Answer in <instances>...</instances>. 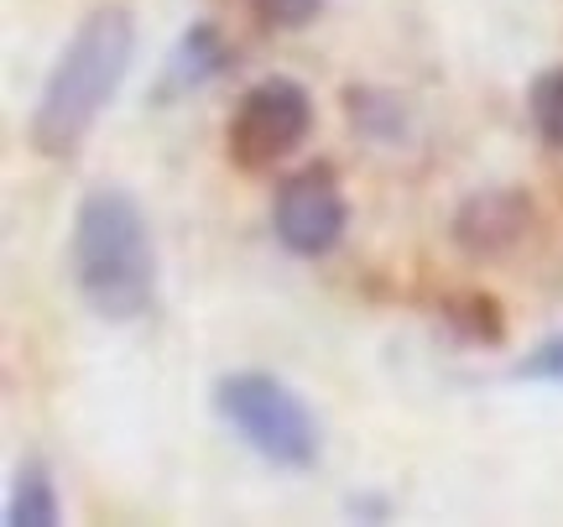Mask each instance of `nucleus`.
<instances>
[{
	"label": "nucleus",
	"instance_id": "obj_1",
	"mask_svg": "<svg viewBox=\"0 0 563 527\" xmlns=\"http://www.w3.org/2000/svg\"><path fill=\"white\" fill-rule=\"evenodd\" d=\"M68 266L79 283L84 304L110 325L141 319L157 298V251L141 204L125 188H95L84 194L74 215V245Z\"/></svg>",
	"mask_w": 563,
	"mask_h": 527
},
{
	"label": "nucleus",
	"instance_id": "obj_2",
	"mask_svg": "<svg viewBox=\"0 0 563 527\" xmlns=\"http://www.w3.org/2000/svg\"><path fill=\"white\" fill-rule=\"evenodd\" d=\"M136 53V26L131 11L100 6L95 17H84L74 42L63 47L53 74L42 84V100L32 110V146L42 157H74L79 142L95 131L100 110L115 100L125 68Z\"/></svg>",
	"mask_w": 563,
	"mask_h": 527
},
{
	"label": "nucleus",
	"instance_id": "obj_3",
	"mask_svg": "<svg viewBox=\"0 0 563 527\" xmlns=\"http://www.w3.org/2000/svg\"><path fill=\"white\" fill-rule=\"evenodd\" d=\"M214 407L220 418L245 444L256 449L262 460L287 470H308L319 460V424L302 407V397L292 386H282L266 371H235L214 386Z\"/></svg>",
	"mask_w": 563,
	"mask_h": 527
},
{
	"label": "nucleus",
	"instance_id": "obj_4",
	"mask_svg": "<svg viewBox=\"0 0 563 527\" xmlns=\"http://www.w3.org/2000/svg\"><path fill=\"white\" fill-rule=\"evenodd\" d=\"M313 131V95L298 79H262L251 84L230 116V163L245 173L277 167L287 152H298Z\"/></svg>",
	"mask_w": 563,
	"mask_h": 527
},
{
	"label": "nucleus",
	"instance_id": "obj_5",
	"mask_svg": "<svg viewBox=\"0 0 563 527\" xmlns=\"http://www.w3.org/2000/svg\"><path fill=\"white\" fill-rule=\"evenodd\" d=\"M344 194L334 167H302L298 178H287L277 188L272 204V224H277V241L292 256H329L344 235Z\"/></svg>",
	"mask_w": 563,
	"mask_h": 527
},
{
	"label": "nucleus",
	"instance_id": "obj_6",
	"mask_svg": "<svg viewBox=\"0 0 563 527\" xmlns=\"http://www.w3.org/2000/svg\"><path fill=\"white\" fill-rule=\"evenodd\" d=\"M527 224H532V199L522 188H481L454 215V245L464 256H475V262L506 256L527 235Z\"/></svg>",
	"mask_w": 563,
	"mask_h": 527
},
{
	"label": "nucleus",
	"instance_id": "obj_7",
	"mask_svg": "<svg viewBox=\"0 0 563 527\" xmlns=\"http://www.w3.org/2000/svg\"><path fill=\"white\" fill-rule=\"evenodd\" d=\"M443 319L460 329L464 340H475V345H501L506 340V314L501 304L481 293V287H464V293H449L443 298Z\"/></svg>",
	"mask_w": 563,
	"mask_h": 527
},
{
	"label": "nucleus",
	"instance_id": "obj_8",
	"mask_svg": "<svg viewBox=\"0 0 563 527\" xmlns=\"http://www.w3.org/2000/svg\"><path fill=\"white\" fill-rule=\"evenodd\" d=\"M16 527H53L58 523V496H53V481L42 465H26L16 481V496H11V512H5Z\"/></svg>",
	"mask_w": 563,
	"mask_h": 527
},
{
	"label": "nucleus",
	"instance_id": "obj_9",
	"mask_svg": "<svg viewBox=\"0 0 563 527\" xmlns=\"http://www.w3.org/2000/svg\"><path fill=\"white\" fill-rule=\"evenodd\" d=\"M220 63H224L220 32H214V26H194V32L183 37L178 58H173V79H178V84H199V79H209Z\"/></svg>",
	"mask_w": 563,
	"mask_h": 527
},
{
	"label": "nucleus",
	"instance_id": "obj_10",
	"mask_svg": "<svg viewBox=\"0 0 563 527\" xmlns=\"http://www.w3.org/2000/svg\"><path fill=\"white\" fill-rule=\"evenodd\" d=\"M527 110H532L538 136H543L548 146H559V152H563V68H553V74H543V79L532 84Z\"/></svg>",
	"mask_w": 563,
	"mask_h": 527
},
{
	"label": "nucleus",
	"instance_id": "obj_11",
	"mask_svg": "<svg viewBox=\"0 0 563 527\" xmlns=\"http://www.w3.org/2000/svg\"><path fill=\"white\" fill-rule=\"evenodd\" d=\"M323 0H251V11L266 21V26H282V32H298L319 17Z\"/></svg>",
	"mask_w": 563,
	"mask_h": 527
},
{
	"label": "nucleus",
	"instance_id": "obj_12",
	"mask_svg": "<svg viewBox=\"0 0 563 527\" xmlns=\"http://www.w3.org/2000/svg\"><path fill=\"white\" fill-rule=\"evenodd\" d=\"M517 376H532V382H563V334L532 350V355L517 365Z\"/></svg>",
	"mask_w": 563,
	"mask_h": 527
}]
</instances>
